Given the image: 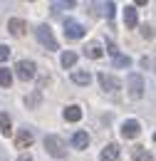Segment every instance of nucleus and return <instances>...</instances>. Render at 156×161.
<instances>
[{
	"mask_svg": "<svg viewBox=\"0 0 156 161\" xmlns=\"http://www.w3.org/2000/svg\"><path fill=\"white\" fill-rule=\"evenodd\" d=\"M45 149H47V154L55 156V159H64V156H67V144H64V139L57 136V134H47V136H45Z\"/></svg>",
	"mask_w": 156,
	"mask_h": 161,
	"instance_id": "f257e3e1",
	"label": "nucleus"
},
{
	"mask_svg": "<svg viewBox=\"0 0 156 161\" xmlns=\"http://www.w3.org/2000/svg\"><path fill=\"white\" fill-rule=\"evenodd\" d=\"M35 35H37V42L42 45V47H47V50H57V40H55L50 25H40L37 30H35Z\"/></svg>",
	"mask_w": 156,
	"mask_h": 161,
	"instance_id": "f03ea898",
	"label": "nucleus"
},
{
	"mask_svg": "<svg viewBox=\"0 0 156 161\" xmlns=\"http://www.w3.org/2000/svg\"><path fill=\"white\" fill-rule=\"evenodd\" d=\"M126 87H129V94L134 97V99H141L144 97V77L139 75V72H131L129 77H126Z\"/></svg>",
	"mask_w": 156,
	"mask_h": 161,
	"instance_id": "7ed1b4c3",
	"label": "nucleus"
},
{
	"mask_svg": "<svg viewBox=\"0 0 156 161\" xmlns=\"http://www.w3.org/2000/svg\"><path fill=\"white\" fill-rule=\"evenodd\" d=\"M84 32H87V27H84L82 22L70 20V18L64 20V37H67V40H82Z\"/></svg>",
	"mask_w": 156,
	"mask_h": 161,
	"instance_id": "20e7f679",
	"label": "nucleus"
},
{
	"mask_svg": "<svg viewBox=\"0 0 156 161\" xmlns=\"http://www.w3.org/2000/svg\"><path fill=\"white\" fill-rule=\"evenodd\" d=\"M15 75H18L22 82H27V80H32V77L37 75V67H35L32 60H20L18 64H15Z\"/></svg>",
	"mask_w": 156,
	"mask_h": 161,
	"instance_id": "39448f33",
	"label": "nucleus"
},
{
	"mask_svg": "<svg viewBox=\"0 0 156 161\" xmlns=\"http://www.w3.org/2000/svg\"><path fill=\"white\" fill-rule=\"evenodd\" d=\"M97 80H99V87H102L104 92H109V94H114V92L121 89V82H119L114 75H109V72H99Z\"/></svg>",
	"mask_w": 156,
	"mask_h": 161,
	"instance_id": "423d86ee",
	"label": "nucleus"
},
{
	"mask_svg": "<svg viewBox=\"0 0 156 161\" xmlns=\"http://www.w3.org/2000/svg\"><path fill=\"white\" fill-rule=\"evenodd\" d=\"M139 131H141V124H139L136 119H126L121 124V136H124V139H136Z\"/></svg>",
	"mask_w": 156,
	"mask_h": 161,
	"instance_id": "0eeeda50",
	"label": "nucleus"
},
{
	"mask_svg": "<svg viewBox=\"0 0 156 161\" xmlns=\"http://www.w3.org/2000/svg\"><path fill=\"white\" fill-rule=\"evenodd\" d=\"M32 141H35V134H32V129H20L18 136H15V146L18 149H27V146H32Z\"/></svg>",
	"mask_w": 156,
	"mask_h": 161,
	"instance_id": "6e6552de",
	"label": "nucleus"
},
{
	"mask_svg": "<svg viewBox=\"0 0 156 161\" xmlns=\"http://www.w3.org/2000/svg\"><path fill=\"white\" fill-rule=\"evenodd\" d=\"M8 30H10V35H15V37H22V35L27 32V22L20 20V18H10V20H8Z\"/></svg>",
	"mask_w": 156,
	"mask_h": 161,
	"instance_id": "1a4fd4ad",
	"label": "nucleus"
},
{
	"mask_svg": "<svg viewBox=\"0 0 156 161\" xmlns=\"http://www.w3.org/2000/svg\"><path fill=\"white\" fill-rule=\"evenodd\" d=\"M99 159H102V161H117L119 159V146H117V144H107V146L102 149Z\"/></svg>",
	"mask_w": 156,
	"mask_h": 161,
	"instance_id": "9d476101",
	"label": "nucleus"
},
{
	"mask_svg": "<svg viewBox=\"0 0 156 161\" xmlns=\"http://www.w3.org/2000/svg\"><path fill=\"white\" fill-rule=\"evenodd\" d=\"M72 82L79 84V87H87V84L92 82V75H89L87 69H75V72H72Z\"/></svg>",
	"mask_w": 156,
	"mask_h": 161,
	"instance_id": "9b49d317",
	"label": "nucleus"
},
{
	"mask_svg": "<svg viewBox=\"0 0 156 161\" xmlns=\"http://www.w3.org/2000/svg\"><path fill=\"white\" fill-rule=\"evenodd\" d=\"M84 55H87V57H92V60H99V57L104 55V50H102V45H99L97 40H92L87 47H84Z\"/></svg>",
	"mask_w": 156,
	"mask_h": 161,
	"instance_id": "f8f14e48",
	"label": "nucleus"
},
{
	"mask_svg": "<svg viewBox=\"0 0 156 161\" xmlns=\"http://www.w3.org/2000/svg\"><path fill=\"white\" fill-rule=\"evenodd\" d=\"M62 117H64L67 121H79V119H82V109H79L77 104H70V107H64Z\"/></svg>",
	"mask_w": 156,
	"mask_h": 161,
	"instance_id": "ddd939ff",
	"label": "nucleus"
},
{
	"mask_svg": "<svg viewBox=\"0 0 156 161\" xmlns=\"http://www.w3.org/2000/svg\"><path fill=\"white\" fill-rule=\"evenodd\" d=\"M72 146H75V149H87V146H89L87 131H75V134H72Z\"/></svg>",
	"mask_w": 156,
	"mask_h": 161,
	"instance_id": "4468645a",
	"label": "nucleus"
},
{
	"mask_svg": "<svg viewBox=\"0 0 156 161\" xmlns=\"http://www.w3.org/2000/svg\"><path fill=\"white\" fill-rule=\"evenodd\" d=\"M136 22H139L136 8H134V5H126V10H124V25H126V27H136Z\"/></svg>",
	"mask_w": 156,
	"mask_h": 161,
	"instance_id": "2eb2a0df",
	"label": "nucleus"
},
{
	"mask_svg": "<svg viewBox=\"0 0 156 161\" xmlns=\"http://www.w3.org/2000/svg\"><path fill=\"white\" fill-rule=\"evenodd\" d=\"M0 134L3 136H10L13 134V121H10V117L5 112H0Z\"/></svg>",
	"mask_w": 156,
	"mask_h": 161,
	"instance_id": "dca6fc26",
	"label": "nucleus"
},
{
	"mask_svg": "<svg viewBox=\"0 0 156 161\" xmlns=\"http://www.w3.org/2000/svg\"><path fill=\"white\" fill-rule=\"evenodd\" d=\"M40 102H42V92H37V89H35L32 94H27V97H25V107H27V109H37Z\"/></svg>",
	"mask_w": 156,
	"mask_h": 161,
	"instance_id": "f3484780",
	"label": "nucleus"
},
{
	"mask_svg": "<svg viewBox=\"0 0 156 161\" xmlns=\"http://www.w3.org/2000/svg\"><path fill=\"white\" fill-rule=\"evenodd\" d=\"M131 154H134V159H136V161H154V156H151L144 146H134V151H131Z\"/></svg>",
	"mask_w": 156,
	"mask_h": 161,
	"instance_id": "a211bd4d",
	"label": "nucleus"
},
{
	"mask_svg": "<svg viewBox=\"0 0 156 161\" xmlns=\"http://www.w3.org/2000/svg\"><path fill=\"white\" fill-rule=\"evenodd\" d=\"M59 62H62V67H64V69H70V67H75V64H77V55H75V52H64Z\"/></svg>",
	"mask_w": 156,
	"mask_h": 161,
	"instance_id": "6ab92c4d",
	"label": "nucleus"
},
{
	"mask_svg": "<svg viewBox=\"0 0 156 161\" xmlns=\"http://www.w3.org/2000/svg\"><path fill=\"white\" fill-rule=\"evenodd\" d=\"M10 84H13V72L3 67L0 69V87H10Z\"/></svg>",
	"mask_w": 156,
	"mask_h": 161,
	"instance_id": "aec40b11",
	"label": "nucleus"
},
{
	"mask_svg": "<svg viewBox=\"0 0 156 161\" xmlns=\"http://www.w3.org/2000/svg\"><path fill=\"white\" fill-rule=\"evenodd\" d=\"M129 57L126 55H114V67H129Z\"/></svg>",
	"mask_w": 156,
	"mask_h": 161,
	"instance_id": "412c9836",
	"label": "nucleus"
},
{
	"mask_svg": "<svg viewBox=\"0 0 156 161\" xmlns=\"http://www.w3.org/2000/svg\"><path fill=\"white\" fill-rule=\"evenodd\" d=\"M141 35H144L146 40H151V37H154V27H151V25H141Z\"/></svg>",
	"mask_w": 156,
	"mask_h": 161,
	"instance_id": "4be33fe9",
	"label": "nucleus"
},
{
	"mask_svg": "<svg viewBox=\"0 0 156 161\" xmlns=\"http://www.w3.org/2000/svg\"><path fill=\"white\" fill-rule=\"evenodd\" d=\"M10 52H13V50H10L8 45H0V62L8 60V57H10Z\"/></svg>",
	"mask_w": 156,
	"mask_h": 161,
	"instance_id": "5701e85b",
	"label": "nucleus"
},
{
	"mask_svg": "<svg viewBox=\"0 0 156 161\" xmlns=\"http://www.w3.org/2000/svg\"><path fill=\"white\" fill-rule=\"evenodd\" d=\"M52 8L55 10H64V8H75V3L70 0V3H52Z\"/></svg>",
	"mask_w": 156,
	"mask_h": 161,
	"instance_id": "b1692460",
	"label": "nucleus"
},
{
	"mask_svg": "<svg viewBox=\"0 0 156 161\" xmlns=\"http://www.w3.org/2000/svg\"><path fill=\"white\" fill-rule=\"evenodd\" d=\"M104 15H107V18L114 15V3H107V5H104Z\"/></svg>",
	"mask_w": 156,
	"mask_h": 161,
	"instance_id": "393cba45",
	"label": "nucleus"
},
{
	"mask_svg": "<svg viewBox=\"0 0 156 161\" xmlns=\"http://www.w3.org/2000/svg\"><path fill=\"white\" fill-rule=\"evenodd\" d=\"M107 52H109L112 57H114V55H119V50L114 47V45H112V42H107Z\"/></svg>",
	"mask_w": 156,
	"mask_h": 161,
	"instance_id": "a878e982",
	"label": "nucleus"
},
{
	"mask_svg": "<svg viewBox=\"0 0 156 161\" xmlns=\"http://www.w3.org/2000/svg\"><path fill=\"white\" fill-rule=\"evenodd\" d=\"M18 161H35V159H32L30 154H20V156H18Z\"/></svg>",
	"mask_w": 156,
	"mask_h": 161,
	"instance_id": "bb28decb",
	"label": "nucleus"
},
{
	"mask_svg": "<svg viewBox=\"0 0 156 161\" xmlns=\"http://www.w3.org/2000/svg\"><path fill=\"white\" fill-rule=\"evenodd\" d=\"M141 67H144V69H146V67H151V60H149V57H144V60H141Z\"/></svg>",
	"mask_w": 156,
	"mask_h": 161,
	"instance_id": "cd10ccee",
	"label": "nucleus"
}]
</instances>
